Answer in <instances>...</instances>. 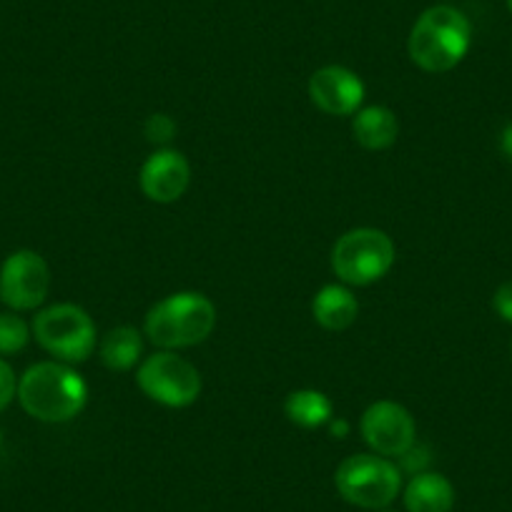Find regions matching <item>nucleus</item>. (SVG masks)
<instances>
[{
    "mask_svg": "<svg viewBox=\"0 0 512 512\" xmlns=\"http://www.w3.org/2000/svg\"><path fill=\"white\" fill-rule=\"evenodd\" d=\"M16 397L31 417L61 425L83 412L88 402V384L71 364L38 362L18 379Z\"/></svg>",
    "mask_w": 512,
    "mask_h": 512,
    "instance_id": "obj_1",
    "label": "nucleus"
},
{
    "mask_svg": "<svg viewBox=\"0 0 512 512\" xmlns=\"http://www.w3.org/2000/svg\"><path fill=\"white\" fill-rule=\"evenodd\" d=\"M472 43V26L452 6H432L410 31L407 51L412 63L427 73H447L465 61Z\"/></svg>",
    "mask_w": 512,
    "mask_h": 512,
    "instance_id": "obj_2",
    "label": "nucleus"
},
{
    "mask_svg": "<svg viewBox=\"0 0 512 512\" xmlns=\"http://www.w3.org/2000/svg\"><path fill=\"white\" fill-rule=\"evenodd\" d=\"M216 327V307L201 292H176L156 302L144 322L146 337L161 349H189L206 342Z\"/></svg>",
    "mask_w": 512,
    "mask_h": 512,
    "instance_id": "obj_3",
    "label": "nucleus"
},
{
    "mask_svg": "<svg viewBox=\"0 0 512 512\" xmlns=\"http://www.w3.org/2000/svg\"><path fill=\"white\" fill-rule=\"evenodd\" d=\"M395 241L382 229L359 226L337 239L332 249V272L347 287H369L395 267Z\"/></svg>",
    "mask_w": 512,
    "mask_h": 512,
    "instance_id": "obj_4",
    "label": "nucleus"
},
{
    "mask_svg": "<svg viewBox=\"0 0 512 512\" xmlns=\"http://www.w3.org/2000/svg\"><path fill=\"white\" fill-rule=\"evenodd\" d=\"M334 485L344 502L362 510H384L402 492V470L390 457L362 452L349 455L334 472Z\"/></svg>",
    "mask_w": 512,
    "mask_h": 512,
    "instance_id": "obj_5",
    "label": "nucleus"
},
{
    "mask_svg": "<svg viewBox=\"0 0 512 512\" xmlns=\"http://www.w3.org/2000/svg\"><path fill=\"white\" fill-rule=\"evenodd\" d=\"M36 342L66 364L86 362L96 349V324L78 304H53L41 309L31 327Z\"/></svg>",
    "mask_w": 512,
    "mask_h": 512,
    "instance_id": "obj_6",
    "label": "nucleus"
},
{
    "mask_svg": "<svg viewBox=\"0 0 512 512\" xmlns=\"http://www.w3.org/2000/svg\"><path fill=\"white\" fill-rule=\"evenodd\" d=\"M136 382L149 400L171 410H184L194 405L201 395L199 369L171 349H161L141 359L136 369Z\"/></svg>",
    "mask_w": 512,
    "mask_h": 512,
    "instance_id": "obj_7",
    "label": "nucleus"
},
{
    "mask_svg": "<svg viewBox=\"0 0 512 512\" xmlns=\"http://www.w3.org/2000/svg\"><path fill=\"white\" fill-rule=\"evenodd\" d=\"M51 292V269L38 251L18 249L0 267V302L13 312H31Z\"/></svg>",
    "mask_w": 512,
    "mask_h": 512,
    "instance_id": "obj_8",
    "label": "nucleus"
},
{
    "mask_svg": "<svg viewBox=\"0 0 512 512\" xmlns=\"http://www.w3.org/2000/svg\"><path fill=\"white\" fill-rule=\"evenodd\" d=\"M359 432L369 450L382 457H402L417 442L415 417L392 400L369 405L359 420Z\"/></svg>",
    "mask_w": 512,
    "mask_h": 512,
    "instance_id": "obj_9",
    "label": "nucleus"
},
{
    "mask_svg": "<svg viewBox=\"0 0 512 512\" xmlns=\"http://www.w3.org/2000/svg\"><path fill=\"white\" fill-rule=\"evenodd\" d=\"M309 101L327 116H354L364 103V83L344 66H324L309 78Z\"/></svg>",
    "mask_w": 512,
    "mask_h": 512,
    "instance_id": "obj_10",
    "label": "nucleus"
},
{
    "mask_svg": "<svg viewBox=\"0 0 512 512\" xmlns=\"http://www.w3.org/2000/svg\"><path fill=\"white\" fill-rule=\"evenodd\" d=\"M191 184V164L181 151L159 149L144 161L139 171V186L144 196L156 204H174Z\"/></svg>",
    "mask_w": 512,
    "mask_h": 512,
    "instance_id": "obj_11",
    "label": "nucleus"
},
{
    "mask_svg": "<svg viewBox=\"0 0 512 512\" xmlns=\"http://www.w3.org/2000/svg\"><path fill=\"white\" fill-rule=\"evenodd\" d=\"M352 134L362 149L387 151L397 144L400 136V121L397 113L387 106H367L354 113Z\"/></svg>",
    "mask_w": 512,
    "mask_h": 512,
    "instance_id": "obj_12",
    "label": "nucleus"
},
{
    "mask_svg": "<svg viewBox=\"0 0 512 512\" xmlns=\"http://www.w3.org/2000/svg\"><path fill=\"white\" fill-rule=\"evenodd\" d=\"M359 302L347 284H327L312 299V317L327 332H344L357 322Z\"/></svg>",
    "mask_w": 512,
    "mask_h": 512,
    "instance_id": "obj_13",
    "label": "nucleus"
},
{
    "mask_svg": "<svg viewBox=\"0 0 512 512\" xmlns=\"http://www.w3.org/2000/svg\"><path fill=\"white\" fill-rule=\"evenodd\" d=\"M407 512H452L455 487L440 472H417L402 492Z\"/></svg>",
    "mask_w": 512,
    "mask_h": 512,
    "instance_id": "obj_14",
    "label": "nucleus"
},
{
    "mask_svg": "<svg viewBox=\"0 0 512 512\" xmlns=\"http://www.w3.org/2000/svg\"><path fill=\"white\" fill-rule=\"evenodd\" d=\"M98 354L101 362L113 372H128L136 364H141L144 354V339L134 327H116L98 342Z\"/></svg>",
    "mask_w": 512,
    "mask_h": 512,
    "instance_id": "obj_15",
    "label": "nucleus"
},
{
    "mask_svg": "<svg viewBox=\"0 0 512 512\" xmlns=\"http://www.w3.org/2000/svg\"><path fill=\"white\" fill-rule=\"evenodd\" d=\"M284 415L302 430H319L327 427L334 417V405L319 390H294L284 402Z\"/></svg>",
    "mask_w": 512,
    "mask_h": 512,
    "instance_id": "obj_16",
    "label": "nucleus"
},
{
    "mask_svg": "<svg viewBox=\"0 0 512 512\" xmlns=\"http://www.w3.org/2000/svg\"><path fill=\"white\" fill-rule=\"evenodd\" d=\"M31 342V327L16 312L0 314V354H18Z\"/></svg>",
    "mask_w": 512,
    "mask_h": 512,
    "instance_id": "obj_17",
    "label": "nucleus"
},
{
    "mask_svg": "<svg viewBox=\"0 0 512 512\" xmlns=\"http://www.w3.org/2000/svg\"><path fill=\"white\" fill-rule=\"evenodd\" d=\"M144 134L151 144L164 146L166 149V144L176 136V121L169 113H154V116H149V121L144 123Z\"/></svg>",
    "mask_w": 512,
    "mask_h": 512,
    "instance_id": "obj_18",
    "label": "nucleus"
},
{
    "mask_svg": "<svg viewBox=\"0 0 512 512\" xmlns=\"http://www.w3.org/2000/svg\"><path fill=\"white\" fill-rule=\"evenodd\" d=\"M16 395H18L16 372H13L11 364H8L6 359L0 357V410H6Z\"/></svg>",
    "mask_w": 512,
    "mask_h": 512,
    "instance_id": "obj_19",
    "label": "nucleus"
},
{
    "mask_svg": "<svg viewBox=\"0 0 512 512\" xmlns=\"http://www.w3.org/2000/svg\"><path fill=\"white\" fill-rule=\"evenodd\" d=\"M492 307H495L497 317H500L502 322L512 324V279L510 282H502L500 287H497L495 297H492Z\"/></svg>",
    "mask_w": 512,
    "mask_h": 512,
    "instance_id": "obj_20",
    "label": "nucleus"
},
{
    "mask_svg": "<svg viewBox=\"0 0 512 512\" xmlns=\"http://www.w3.org/2000/svg\"><path fill=\"white\" fill-rule=\"evenodd\" d=\"M327 427H329V432H332V437H337V440H344V437L349 435V430H352V427H349V422L344 420V417H337V415L329 420Z\"/></svg>",
    "mask_w": 512,
    "mask_h": 512,
    "instance_id": "obj_21",
    "label": "nucleus"
},
{
    "mask_svg": "<svg viewBox=\"0 0 512 512\" xmlns=\"http://www.w3.org/2000/svg\"><path fill=\"white\" fill-rule=\"evenodd\" d=\"M500 151L512 161V123H507L500 134Z\"/></svg>",
    "mask_w": 512,
    "mask_h": 512,
    "instance_id": "obj_22",
    "label": "nucleus"
},
{
    "mask_svg": "<svg viewBox=\"0 0 512 512\" xmlns=\"http://www.w3.org/2000/svg\"><path fill=\"white\" fill-rule=\"evenodd\" d=\"M507 8H510V13H512V0H507Z\"/></svg>",
    "mask_w": 512,
    "mask_h": 512,
    "instance_id": "obj_23",
    "label": "nucleus"
},
{
    "mask_svg": "<svg viewBox=\"0 0 512 512\" xmlns=\"http://www.w3.org/2000/svg\"><path fill=\"white\" fill-rule=\"evenodd\" d=\"M0 442H3V432H0Z\"/></svg>",
    "mask_w": 512,
    "mask_h": 512,
    "instance_id": "obj_24",
    "label": "nucleus"
},
{
    "mask_svg": "<svg viewBox=\"0 0 512 512\" xmlns=\"http://www.w3.org/2000/svg\"><path fill=\"white\" fill-rule=\"evenodd\" d=\"M379 512H384V510H379Z\"/></svg>",
    "mask_w": 512,
    "mask_h": 512,
    "instance_id": "obj_25",
    "label": "nucleus"
}]
</instances>
